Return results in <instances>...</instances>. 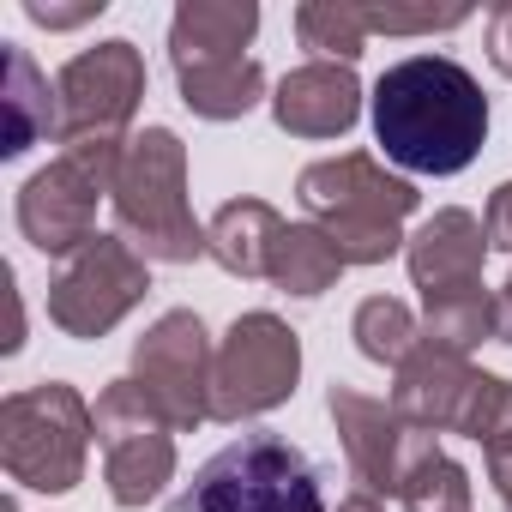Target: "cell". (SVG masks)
<instances>
[{"label":"cell","instance_id":"1","mask_svg":"<svg viewBox=\"0 0 512 512\" xmlns=\"http://www.w3.org/2000/svg\"><path fill=\"white\" fill-rule=\"evenodd\" d=\"M374 139L410 175H464L488 139V97L452 55H410L374 79Z\"/></svg>","mask_w":512,"mask_h":512},{"label":"cell","instance_id":"28","mask_svg":"<svg viewBox=\"0 0 512 512\" xmlns=\"http://www.w3.org/2000/svg\"><path fill=\"white\" fill-rule=\"evenodd\" d=\"M488 67L500 79H512V0L488 13Z\"/></svg>","mask_w":512,"mask_h":512},{"label":"cell","instance_id":"3","mask_svg":"<svg viewBox=\"0 0 512 512\" xmlns=\"http://www.w3.org/2000/svg\"><path fill=\"white\" fill-rule=\"evenodd\" d=\"M115 235L157 266H193L205 253V223L187 205V145L169 127H145L127 139L115 175Z\"/></svg>","mask_w":512,"mask_h":512},{"label":"cell","instance_id":"22","mask_svg":"<svg viewBox=\"0 0 512 512\" xmlns=\"http://www.w3.org/2000/svg\"><path fill=\"white\" fill-rule=\"evenodd\" d=\"M296 37L302 49H314V61L356 67L374 31H368V7H356V0H308V7H296Z\"/></svg>","mask_w":512,"mask_h":512},{"label":"cell","instance_id":"24","mask_svg":"<svg viewBox=\"0 0 512 512\" xmlns=\"http://www.w3.org/2000/svg\"><path fill=\"white\" fill-rule=\"evenodd\" d=\"M458 434L482 446L488 470H494V464H512V380L476 374L470 404H464V416H458Z\"/></svg>","mask_w":512,"mask_h":512},{"label":"cell","instance_id":"29","mask_svg":"<svg viewBox=\"0 0 512 512\" xmlns=\"http://www.w3.org/2000/svg\"><path fill=\"white\" fill-rule=\"evenodd\" d=\"M482 229H488V247L512 253V181L494 187V199H488V211H482Z\"/></svg>","mask_w":512,"mask_h":512},{"label":"cell","instance_id":"10","mask_svg":"<svg viewBox=\"0 0 512 512\" xmlns=\"http://www.w3.org/2000/svg\"><path fill=\"white\" fill-rule=\"evenodd\" d=\"M55 91H61V145L127 139L145 97V55L127 37H109L97 49H79L61 67Z\"/></svg>","mask_w":512,"mask_h":512},{"label":"cell","instance_id":"19","mask_svg":"<svg viewBox=\"0 0 512 512\" xmlns=\"http://www.w3.org/2000/svg\"><path fill=\"white\" fill-rule=\"evenodd\" d=\"M350 266H344V253H338V241L320 229V223H290L284 235H278V247H272V284L284 290V296H326L338 278H344Z\"/></svg>","mask_w":512,"mask_h":512},{"label":"cell","instance_id":"8","mask_svg":"<svg viewBox=\"0 0 512 512\" xmlns=\"http://www.w3.org/2000/svg\"><path fill=\"white\" fill-rule=\"evenodd\" d=\"M296 380H302V338L278 314L253 308L217 344L211 422H253V416H266V410L290 404Z\"/></svg>","mask_w":512,"mask_h":512},{"label":"cell","instance_id":"14","mask_svg":"<svg viewBox=\"0 0 512 512\" xmlns=\"http://www.w3.org/2000/svg\"><path fill=\"white\" fill-rule=\"evenodd\" d=\"M482 368H470V356H452V350H434V344H416V356L398 368L392 380V410L404 428L416 434H458V416L470 404V386H476Z\"/></svg>","mask_w":512,"mask_h":512},{"label":"cell","instance_id":"33","mask_svg":"<svg viewBox=\"0 0 512 512\" xmlns=\"http://www.w3.org/2000/svg\"><path fill=\"white\" fill-rule=\"evenodd\" d=\"M13 512H19V506H13Z\"/></svg>","mask_w":512,"mask_h":512},{"label":"cell","instance_id":"30","mask_svg":"<svg viewBox=\"0 0 512 512\" xmlns=\"http://www.w3.org/2000/svg\"><path fill=\"white\" fill-rule=\"evenodd\" d=\"M494 344H512V278L494 290Z\"/></svg>","mask_w":512,"mask_h":512},{"label":"cell","instance_id":"11","mask_svg":"<svg viewBox=\"0 0 512 512\" xmlns=\"http://www.w3.org/2000/svg\"><path fill=\"white\" fill-rule=\"evenodd\" d=\"M211 332L193 308H169L139 344H133V380L163 404V416L175 422V434L211 422Z\"/></svg>","mask_w":512,"mask_h":512},{"label":"cell","instance_id":"7","mask_svg":"<svg viewBox=\"0 0 512 512\" xmlns=\"http://www.w3.org/2000/svg\"><path fill=\"white\" fill-rule=\"evenodd\" d=\"M97 422V446H103V482L109 500L121 512H139L163 494V482L175 476V422L163 416V404L127 374L109 380L91 404Z\"/></svg>","mask_w":512,"mask_h":512},{"label":"cell","instance_id":"21","mask_svg":"<svg viewBox=\"0 0 512 512\" xmlns=\"http://www.w3.org/2000/svg\"><path fill=\"white\" fill-rule=\"evenodd\" d=\"M488 338H494V296L482 284H464V290H446V296H422V344L470 356Z\"/></svg>","mask_w":512,"mask_h":512},{"label":"cell","instance_id":"20","mask_svg":"<svg viewBox=\"0 0 512 512\" xmlns=\"http://www.w3.org/2000/svg\"><path fill=\"white\" fill-rule=\"evenodd\" d=\"M181 103L199 121H241L253 103L266 97V67L260 61H229V67H199V73H175Z\"/></svg>","mask_w":512,"mask_h":512},{"label":"cell","instance_id":"5","mask_svg":"<svg viewBox=\"0 0 512 512\" xmlns=\"http://www.w3.org/2000/svg\"><path fill=\"white\" fill-rule=\"evenodd\" d=\"M91 440H97L91 404L67 380L25 386L0 404V464H7V476L19 488H37V494L79 488Z\"/></svg>","mask_w":512,"mask_h":512},{"label":"cell","instance_id":"16","mask_svg":"<svg viewBox=\"0 0 512 512\" xmlns=\"http://www.w3.org/2000/svg\"><path fill=\"white\" fill-rule=\"evenodd\" d=\"M260 31V7L253 0H181L169 19V67L199 73V67H229L247 61L241 49Z\"/></svg>","mask_w":512,"mask_h":512},{"label":"cell","instance_id":"15","mask_svg":"<svg viewBox=\"0 0 512 512\" xmlns=\"http://www.w3.org/2000/svg\"><path fill=\"white\" fill-rule=\"evenodd\" d=\"M482 260H488V229L476 211L464 205H446L434 211L410 247H404V266H410V284L422 296H446V290H464V284H482Z\"/></svg>","mask_w":512,"mask_h":512},{"label":"cell","instance_id":"32","mask_svg":"<svg viewBox=\"0 0 512 512\" xmlns=\"http://www.w3.org/2000/svg\"><path fill=\"white\" fill-rule=\"evenodd\" d=\"M338 512H386V506H380L374 494H362V488H356L350 500H338Z\"/></svg>","mask_w":512,"mask_h":512},{"label":"cell","instance_id":"23","mask_svg":"<svg viewBox=\"0 0 512 512\" xmlns=\"http://www.w3.org/2000/svg\"><path fill=\"white\" fill-rule=\"evenodd\" d=\"M350 338H356V350L368 356V362H380V368H404L410 356H416V344H422V320L410 314V302H398V296H368L362 308H356V320H350Z\"/></svg>","mask_w":512,"mask_h":512},{"label":"cell","instance_id":"27","mask_svg":"<svg viewBox=\"0 0 512 512\" xmlns=\"http://www.w3.org/2000/svg\"><path fill=\"white\" fill-rule=\"evenodd\" d=\"M103 13V0H85V7H43V0H25V19L43 25V31H73V25H91Z\"/></svg>","mask_w":512,"mask_h":512},{"label":"cell","instance_id":"25","mask_svg":"<svg viewBox=\"0 0 512 512\" xmlns=\"http://www.w3.org/2000/svg\"><path fill=\"white\" fill-rule=\"evenodd\" d=\"M398 500H404V512H470V470L458 458H446L440 446H428L404 470Z\"/></svg>","mask_w":512,"mask_h":512},{"label":"cell","instance_id":"4","mask_svg":"<svg viewBox=\"0 0 512 512\" xmlns=\"http://www.w3.org/2000/svg\"><path fill=\"white\" fill-rule=\"evenodd\" d=\"M169 512H326V470L284 434H241L193 470Z\"/></svg>","mask_w":512,"mask_h":512},{"label":"cell","instance_id":"31","mask_svg":"<svg viewBox=\"0 0 512 512\" xmlns=\"http://www.w3.org/2000/svg\"><path fill=\"white\" fill-rule=\"evenodd\" d=\"M488 482L500 488V506L512 512V464H494V470H488Z\"/></svg>","mask_w":512,"mask_h":512},{"label":"cell","instance_id":"2","mask_svg":"<svg viewBox=\"0 0 512 512\" xmlns=\"http://www.w3.org/2000/svg\"><path fill=\"white\" fill-rule=\"evenodd\" d=\"M296 199H302L308 223H320L338 241L344 266H386L392 253H404L410 247L404 217L422 205V193L368 151L308 163L296 175Z\"/></svg>","mask_w":512,"mask_h":512},{"label":"cell","instance_id":"26","mask_svg":"<svg viewBox=\"0 0 512 512\" xmlns=\"http://www.w3.org/2000/svg\"><path fill=\"white\" fill-rule=\"evenodd\" d=\"M470 19V7H446V13H398V7H368V31L374 37H428V31H458Z\"/></svg>","mask_w":512,"mask_h":512},{"label":"cell","instance_id":"18","mask_svg":"<svg viewBox=\"0 0 512 512\" xmlns=\"http://www.w3.org/2000/svg\"><path fill=\"white\" fill-rule=\"evenodd\" d=\"M37 139H61V91L37 73L25 49L7 55V139L0 157H25Z\"/></svg>","mask_w":512,"mask_h":512},{"label":"cell","instance_id":"9","mask_svg":"<svg viewBox=\"0 0 512 512\" xmlns=\"http://www.w3.org/2000/svg\"><path fill=\"white\" fill-rule=\"evenodd\" d=\"M145 290H151V260H139L121 235H91L49 278V320L67 338L91 344V338L115 332L145 302Z\"/></svg>","mask_w":512,"mask_h":512},{"label":"cell","instance_id":"13","mask_svg":"<svg viewBox=\"0 0 512 512\" xmlns=\"http://www.w3.org/2000/svg\"><path fill=\"white\" fill-rule=\"evenodd\" d=\"M362 115V79L356 67L338 61H308L278 79L272 91V121L290 139H344Z\"/></svg>","mask_w":512,"mask_h":512},{"label":"cell","instance_id":"12","mask_svg":"<svg viewBox=\"0 0 512 512\" xmlns=\"http://www.w3.org/2000/svg\"><path fill=\"white\" fill-rule=\"evenodd\" d=\"M326 410H332V422H338V440H344V458H350L356 488L374 494V500H380V494H398L404 470H410L428 446H440V434L404 428L386 398H368V392H356V386H332V392H326Z\"/></svg>","mask_w":512,"mask_h":512},{"label":"cell","instance_id":"6","mask_svg":"<svg viewBox=\"0 0 512 512\" xmlns=\"http://www.w3.org/2000/svg\"><path fill=\"white\" fill-rule=\"evenodd\" d=\"M127 139H85V145H61V157L49 169H37L19 187V235L49 253V260H73V253L97 235V199L115 193Z\"/></svg>","mask_w":512,"mask_h":512},{"label":"cell","instance_id":"17","mask_svg":"<svg viewBox=\"0 0 512 512\" xmlns=\"http://www.w3.org/2000/svg\"><path fill=\"white\" fill-rule=\"evenodd\" d=\"M284 229L290 223L266 199H229L205 223V253H211L229 278H266L272 272V247H278Z\"/></svg>","mask_w":512,"mask_h":512}]
</instances>
